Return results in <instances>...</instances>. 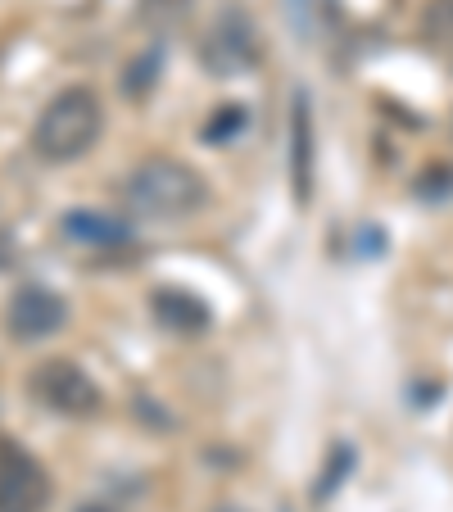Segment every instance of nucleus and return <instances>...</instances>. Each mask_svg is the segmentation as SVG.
<instances>
[{"label": "nucleus", "mask_w": 453, "mask_h": 512, "mask_svg": "<svg viewBox=\"0 0 453 512\" xmlns=\"http://www.w3.org/2000/svg\"><path fill=\"white\" fill-rule=\"evenodd\" d=\"M204 195H209L204 191V177L173 155H150L123 177V204L136 218L177 223V218L200 209Z\"/></svg>", "instance_id": "1"}, {"label": "nucleus", "mask_w": 453, "mask_h": 512, "mask_svg": "<svg viewBox=\"0 0 453 512\" xmlns=\"http://www.w3.org/2000/svg\"><path fill=\"white\" fill-rule=\"evenodd\" d=\"M105 132V105L91 87H64L32 123V150L46 164H73Z\"/></svg>", "instance_id": "2"}, {"label": "nucleus", "mask_w": 453, "mask_h": 512, "mask_svg": "<svg viewBox=\"0 0 453 512\" xmlns=\"http://www.w3.org/2000/svg\"><path fill=\"white\" fill-rule=\"evenodd\" d=\"M28 395L55 417H96L105 395L73 358H46L28 377Z\"/></svg>", "instance_id": "3"}, {"label": "nucleus", "mask_w": 453, "mask_h": 512, "mask_svg": "<svg viewBox=\"0 0 453 512\" xmlns=\"http://www.w3.org/2000/svg\"><path fill=\"white\" fill-rule=\"evenodd\" d=\"M50 476L19 440L0 435V512H46L50 508Z\"/></svg>", "instance_id": "4"}, {"label": "nucleus", "mask_w": 453, "mask_h": 512, "mask_svg": "<svg viewBox=\"0 0 453 512\" xmlns=\"http://www.w3.org/2000/svg\"><path fill=\"white\" fill-rule=\"evenodd\" d=\"M64 322H68V300L50 286H19L10 295V304H5V331L14 340H23V345L55 336Z\"/></svg>", "instance_id": "5"}, {"label": "nucleus", "mask_w": 453, "mask_h": 512, "mask_svg": "<svg viewBox=\"0 0 453 512\" xmlns=\"http://www.w3.org/2000/svg\"><path fill=\"white\" fill-rule=\"evenodd\" d=\"M150 313H155L159 327L177 331V336H200L213 318L209 304H204L200 295H191V290H182V286H159L155 295H150Z\"/></svg>", "instance_id": "6"}, {"label": "nucleus", "mask_w": 453, "mask_h": 512, "mask_svg": "<svg viewBox=\"0 0 453 512\" xmlns=\"http://www.w3.org/2000/svg\"><path fill=\"white\" fill-rule=\"evenodd\" d=\"M204 59H209L218 73H232V68H245L254 59V32L241 14H227V19L213 28L209 46H204Z\"/></svg>", "instance_id": "7"}, {"label": "nucleus", "mask_w": 453, "mask_h": 512, "mask_svg": "<svg viewBox=\"0 0 453 512\" xmlns=\"http://www.w3.org/2000/svg\"><path fill=\"white\" fill-rule=\"evenodd\" d=\"M64 236L78 245H96V250H114V245H127L132 241V227L109 218V213H87V209H73L64 213Z\"/></svg>", "instance_id": "8"}, {"label": "nucleus", "mask_w": 453, "mask_h": 512, "mask_svg": "<svg viewBox=\"0 0 453 512\" xmlns=\"http://www.w3.org/2000/svg\"><path fill=\"white\" fill-rule=\"evenodd\" d=\"M290 141H295V195L299 200H309L313 191V136H309V109H304V100H295V127H290Z\"/></svg>", "instance_id": "9"}, {"label": "nucleus", "mask_w": 453, "mask_h": 512, "mask_svg": "<svg viewBox=\"0 0 453 512\" xmlns=\"http://www.w3.org/2000/svg\"><path fill=\"white\" fill-rule=\"evenodd\" d=\"M241 127H245V109L227 105V109H218V118H213L209 127H204V136H209V141H227V136H236Z\"/></svg>", "instance_id": "10"}, {"label": "nucleus", "mask_w": 453, "mask_h": 512, "mask_svg": "<svg viewBox=\"0 0 453 512\" xmlns=\"http://www.w3.org/2000/svg\"><path fill=\"white\" fill-rule=\"evenodd\" d=\"M213 512H245V508H213Z\"/></svg>", "instance_id": "11"}, {"label": "nucleus", "mask_w": 453, "mask_h": 512, "mask_svg": "<svg viewBox=\"0 0 453 512\" xmlns=\"http://www.w3.org/2000/svg\"><path fill=\"white\" fill-rule=\"evenodd\" d=\"M82 512H105V508H82Z\"/></svg>", "instance_id": "12"}]
</instances>
